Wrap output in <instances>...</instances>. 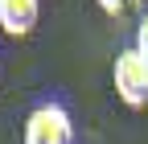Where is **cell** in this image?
Here are the masks:
<instances>
[{
  "label": "cell",
  "instance_id": "cell-1",
  "mask_svg": "<svg viewBox=\"0 0 148 144\" xmlns=\"http://www.w3.org/2000/svg\"><path fill=\"white\" fill-rule=\"evenodd\" d=\"M25 144H74V119L62 103H37L25 115Z\"/></svg>",
  "mask_w": 148,
  "mask_h": 144
},
{
  "label": "cell",
  "instance_id": "cell-2",
  "mask_svg": "<svg viewBox=\"0 0 148 144\" xmlns=\"http://www.w3.org/2000/svg\"><path fill=\"white\" fill-rule=\"evenodd\" d=\"M115 95L127 107H148V62L132 45L115 53Z\"/></svg>",
  "mask_w": 148,
  "mask_h": 144
},
{
  "label": "cell",
  "instance_id": "cell-4",
  "mask_svg": "<svg viewBox=\"0 0 148 144\" xmlns=\"http://www.w3.org/2000/svg\"><path fill=\"white\" fill-rule=\"evenodd\" d=\"M132 49L140 53V58L148 62V16H144V21L136 25V41H132Z\"/></svg>",
  "mask_w": 148,
  "mask_h": 144
},
{
  "label": "cell",
  "instance_id": "cell-5",
  "mask_svg": "<svg viewBox=\"0 0 148 144\" xmlns=\"http://www.w3.org/2000/svg\"><path fill=\"white\" fill-rule=\"evenodd\" d=\"M95 4L107 12V16H123L127 12V4H132V0H95Z\"/></svg>",
  "mask_w": 148,
  "mask_h": 144
},
{
  "label": "cell",
  "instance_id": "cell-3",
  "mask_svg": "<svg viewBox=\"0 0 148 144\" xmlns=\"http://www.w3.org/2000/svg\"><path fill=\"white\" fill-rule=\"evenodd\" d=\"M41 16V0H0V29L8 37H29Z\"/></svg>",
  "mask_w": 148,
  "mask_h": 144
}]
</instances>
